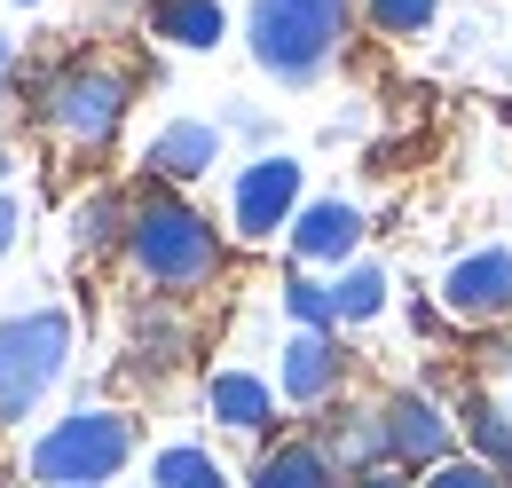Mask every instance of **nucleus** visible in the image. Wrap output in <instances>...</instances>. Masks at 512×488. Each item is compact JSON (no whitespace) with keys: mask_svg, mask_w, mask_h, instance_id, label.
I'll return each mask as SVG.
<instances>
[{"mask_svg":"<svg viewBox=\"0 0 512 488\" xmlns=\"http://www.w3.org/2000/svg\"><path fill=\"white\" fill-rule=\"evenodd\" d=\"M339 386H347V347H339V331H292L284 355H276V394H284L292 410H331Z\"/></svg>","mask_w":512,"mask_h":488,"instance_id":"9","label":"nucleus"},{"mask_svg":"<svg viewBox=\"0 0 512 488\" xmlns=\"http://www.w3.org/2000/svg\"><path fill=\"white\" fill-rule=\"evenodd\" d=\"M347 24H355V0H253L245 48L276 87H316L347 40Z\"/></svg>","mask_w":512,"mask_h":488,"instance_id":"2","label":"nucleus"},{"mask_svg":"<svg viewBox=\"0 0 512 488\" xmlns=\"http://www.w3.org/2000/svg\"><path fill=\"white\" fill-rule=\"evenodd\" d=\"M316 449L339 465V481H363V473H386V465H394V457H386L379 402H339V410H323L316 418Z\"/></svg>","mask_w":512,"mask_h":488,"instance_id":"11","label":"nucleus"},{"mask_svg":"<svg viewBox=\"0 0 512 488\" xmlns=\"http://www.w3.org/2000/svg\"><path fill=\"white\" fill-rule=\"evenodd\" d=\"M127 268L150 284V300H190L205 284H221L229 244H221V229L197 213L182 189L150 182L127 213Z\"/></svg>","mask_w":512,"mask_h":488,"instance_id":"1","label":"nucleus"},{"mask_svg":"<svg viewBox=\"0 0 512 488\" xmlns=\"http://www.w3.org/2000/svg\"><path fill=\"white\" fill-rule=\"evenodd\" d=\"M95 8H103V16H127V8H142V16H150V0H95Z\"/></svg>","mask_w":512,"mask_h":488,"instance_id":"27","label":"nucleus"},{"mask_svg":"<svg viewBox=\"0 0 512 488\" xmlns=\"http://www.w3.org/2000/svg\"><path fill=\"white\" fill-rule=\"evenodd\" d=\"M150 40H166V48H182V56H205V48H221L229 40V8L221 0H150Z\"/></svg>","mask_w":512,"mask_h":488,"instance_id":"14","label":"nucleus"},{"mask_svg":"<svg viewBox=\"0 0 512 488\" xmlns=\"http://www.w3.org/2000/svg\"><path fill=\"white\" fill-rule=\"evenodd\" d=\"M134 355H142V363H158V370L190 355V323L174 315V300H150L142 315H134Z\"/></svg>","mask_w":512,"mask_h":488,"instance_id":"20","label":"nucleus"},{"mask_svg":"<svg viewBox=\"0 0 512 488\" xmlns=\"http://www.w3.org/2000/svg\"><path fill=\"white\" fill-rule=\"evenodd\" d=\"M276 402H284V394H276V386H268V378H260V370H213V378H205V418H213V426H229V433H253V441H268V426H276Z\"/></svg>","mask_w":512,"mask_h":488,"instance_id":"13","label":"nucleus"},{"mask_svg":"<svg viewBox=\"0 0 512 488\" xmlns=\"http://www.w3.org/2000/svg\"><path fill=\"white\" fill-rule=\"evenodd\" d=\"M276 300L292 315V331H339V300H331V284H323L316 268H292Z\"/></svg>","mask_w":512,"mask_h":488,"instance_id":"21","label":"nucleus"},{"mask_svg":"<svg viewBox=\"0 0 512 488\" xmlns=\"http://www.w3.org/2000/svg\"><path fill=\"white\" fill-rule=\"evenodd\" d=\"M442 315L449 323H505L512 315V244H473L442 268Z\"/></svg>","mask_w":512,"mask_h":488,"instance_id":"8","label":"nucleus"},{"mask_svg":"<svg viewBox=\"0 0 512 488\" xmlns=\"http://www.w3.org/2000/svg\"><path fill=\"white\" fill-rule=\"evenodd\" d=\"M127 213H134V197H119V189H87V197H71V213H64V237L71 252H127Z\"/></svg>","mask_w":512,"mask_h":488,"instance_id":"16","label":"nucleus"},{"mask_svg":"<svg viewBox=\"0 0 512 488\" xmlns=\"http://www.w3.org/2000/svg\"><path fill=\"white\" fill-rule=\"evenodd\" d=\"M386 268L379 260H355V268H339L331 276V300H339V331H355V323H379L386 315Z\"/></svg>","mask_w":512,"mask_h":488,"instance_id":"18","label":"nucleus"},{"mask_svg":"<svg viewBox=\"0 0 512 488\" xmlns=\"http://www.w3.org/2000/svg\"><path fill=\"white\" fill-rule=\"evenodd\" d=\"M434 16H442V0H363V24L379 40H418V32H434Z\"/></svg>","mask_w":512,"mask_h":488,"instance_id":"22","label":"nucleus"},{"mask_svg":"<svg viewBox=\"0 0 512 488\" xmlns=\"http://www.w3.org/2000/svg\"><path fill=\"white\" fill-rule=\"evenodd\" d=\"M134 441H142V426H134L127 410L79 402L71 418H56V426L24 449V481L32 488H111L127 473Z\"/></svg>","mask_w":512,"mask_h":488,"instance_id":"3","label":"nucleus"},{"mask_svg":"<svg viewBox=\"0 0 512 488\" xmlns=\"http://www.w3.org/2000/svg\"><path fill=\"white\" fill-rule=\"evenodd\" d=\"M150 488H229V473H221L213 449H197V441H166V449L150 457Z\"/></svg>","mask_w":512,"mask_h":488,"instance_id":"19","label":"nucleus"},{"mask_svg":"<svg viewBox=\"0 0 512 488\" xmlns=\"http://www.w3.org/2000/svg\"><path fill=\"white\" fill-rule=\"evenodd\" d=\"M379 418H386V457H394V473H434V465L457 457V418H449L426 386H394L379 402Z\"/></svg>","mask_w":512,"mask_h":488,"instance_id":"7","label":"nucleus"},{"mask_svg":"<svg viewBox=\"0 0 512 488\" xmlns=\"http://www.w3.org/2000/svg\"><path fill=\"white\" fill-rule=\"evenodd\" d=\"M221 166V126L213 119H166L158 134H150V150H142V174L166 189H190L205 182Z\"/></svg>","mask_w":512,"mask_h":488,"instance_id":"12","label":"nucleus"},{"mask_svg":"<svg viewBox=\"0 0 512 488\" xmlns=\"http://www.w3.org/2000/svg\"><path fill=\"white\" fill-rule=\"evenodd\" d=\"M71 347H79V331H71L64 307H16V315H0V433L24 426L64 386Z\"/></svg>","mask_w":512,"mask_h":488,"instance_id":"5","label":"nucleus"},{"mask_svg":"<svg viewBox=\"0 0 512 488\" xmlns=\"http://www.w3.org/2000/svg\"><path fill=\"white\" fill-rule=\"evenodd\" d=\"M8 79H16V48L0 40V103H8Z\"/></svg>","mask_w":512,"mask_h":488,"instance_id":"26","label":"nucleus"},{"mask_svg":"<svg viewBox=\"0 0 512 488\" xmlns=\"http://www.w3.org/2000/svg\"><path fill=\"white\" fill-rule=\"evenodd\" d=\"M339 488H418V481H410V473H394V465H386V473H363V481H339Z\"/></svg>","mask_w":512,"mask_h":488,"instance_id":"25","label":"nucleus"},{"mask_svg":"<svg viewBox=\"0 0 512 488\" xmlns=\"http://www.w3.org/2000/svg\"><path fill=\"white\" fill-rule=\"evenodd\" d=\"M292 268H355L363 260V213L347 205V197H308L300 213H292Z\"/></svg>","mask_w":512,"mask_h":488,"instance_id":"10","label":"nucleus"},{"mask_svg":"<svg viewBox=\"0 0 512 488\" xmlns=\"http://www.w3.org/2000/svg\"><path fill=\"white\" fill-rule=\"evenodd\" d=\"M0 182H8V158H0Z\"/></svg>","mask_w":512,"mask_h":488,"instance_id":"28","label":"nucleus"},{"mask_svg":"<svg viewBox=\"0 0 512 488\" xmlns=\"http://www.w3.org/2000/svg\"><path fill=\"white\" fill-rule=\"evenodd\" d=\"M245 488H339V465L316 449V433H292V441H268Z\"/></svg>","mask_w":512,"mask_h":488,"instance_id":"15","label":"nucleus"},{"mask_svg":"<svg viewBox=\"0 0 512 488\" xmlns=\"http://www.w3.org/2000/svg\"><path fill=\"white\" fill-rule=\"evenodd\" d=\"M300 205H308V166L284 158V150H260L253 166H237V182H229V229L245 244H268L292 229Z\"/></svg>","mask_w":512,"mask_h":488,"instance_id":"6","label":"nucleus"},{"mask_svg":"<svg viewBox=\"0 0 512 488\" xmlns=\"http://www.w3.org/2000/svg\"><path fill=\"white\" fill-rule=\"evenodd\" d=\"M418 488H512L497 465H481V457H449L434 473H418Z\"/></svg>","mask_w":512,"mask_h":488,"instance_id":"23","label":"nucleus"},{"mask_svg":"<svg viewBox=\"0 0 512 488\" xmlns=\"http://www.w3.org/2000/svg\"><path fill=\"white\" fill-rule=\"evenodd\" d=\"M32 103H40V126H48L64 150L95 158V150H111L119 126H127L134 79L119 71V63H103V56H71V63H56V71L40 79Z\"/></svg>","mask_w":512,"mask_h":488,"instance_id":"4","label":"nucleus"},{"mask_svg":"<svg viewBox=\"0 0 512 488\" xmlns=\"http://www.w3.org/2000/svg\"><path fill=\"white\" fill-rule=\"evenodd\" d=\"M16 8H40V0H16Z\"/></svg>","mask_w":512,"mask_h":488,"instance_id":"29","label":"nucleus"},{"mask_svg":"<svg viewBox=\"0 0 512 488\" xmlns=\"http://www.w3.org/2000/svg\"><path fill=\"white\" fill-rule=\"evenodd\" d=\"M16 237H24V205H16L8 189H0V260L16 252Z\"/></svg>","mask_w":512,"mask_h":488,"instance_id":"24","label":"nucleus"},{"mask_svg":"<svg viewBox=\"0 0 512 488\" xmlns=\"http://www.w3.org/2000/svg\"><path fill=\"white\" fill-rule=\"evenodd\" d=\"M457 441H465V457L497 465V473L512 481V410H505V402H489V394H465V410H457Z\"/></svg>","mask_w":512,"mask_h":488,"instance_id":"17","label":"nucleus"}]
</instances>
